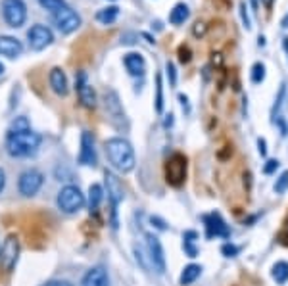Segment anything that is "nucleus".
I'll list each match as a JSON object with an SVG mask.
<instances>
[{
  "mask_svg": "<svg viewBox=\"0 0 288 286\" xmlns=\"http://www.w3.org/2000/svg\"><path fill=\"white\" fill-rule=\"evenodd\" d=\"M288 188V171H284L279 179H277V183H275V192L277 194H284Z\"/></svg>",
  "mask_w": 288,
  "mask_h": 286,
  "instance_id": "obj_28",
  "label": "nucleus"
},
{
  "mask_svg": "<svg viewBox=\"0 0 288 286\" xmlns=\"http://www.w3.org/2000/svg\"><path fill=\"white\" fill-rule=\"evenodd\" d=\"M75 90H77V96H79L81 104H83L85 108H94V106H96V92H94L93 85L88 83L86 71H77V77H75Z\"/></svg>",
  "mask_w": 288,
  "mask_h": 286,
  "instance_id": "obj_10",
  "label": "nucleus"
},
{
  "mask_svg": "<svg viewBox=\"0 0 288 286\" xmlns=\"http://www.w3.org/2000/svg\"><path fill=\"white\" fill-rule=\"evenodd\" d=\"M106 156L119 173H129L135 169V150L129 140L121 139V137L106 140Z\"/></svg>",
  "mask_w": 288,
  "mask_h": 286,
  "instance_id": "obj_2",
  "label": "nucleus"
},
{
  "mask_svg": "<svg viewBox=\"0 0 288 286\" xmlns=\"http://www.w3.org/2000/svg\"><path fill=\"white\" fill-rule=\"evenodd\" d=\"M43 183H44V175L39 169H27V171H23L22 175H20L17 188H20L22 196L31 198V196H35L37 192L41 190Z\"/></svg>",
  "mask_w": 288,
  "mask_h": 286,
  "instance_id": "obj_6",
  "label": "nucleus"
},
{
  "mask_svg": "<svg viewBox=\"0 0 288 286\" xmlns=\"http://www.w3.org/2000/svg\"><path fill=\"white\" fill-rule=\"evenodd\" d=\"M106 177V188H108V198L112 202V227H117V219H115V213H117V205L121 204L123 198H125V192H123V184L119 183V179L114 175V173H110L106 171L104 173Z\"/></svg>",
  "mask_w": 288,
  "mask_h": 286,
  "instance_id": "obj_9",
  "label": "nucleus"
},
{
  "mask_svg": "<svg viewBox=\"0 0 288 286\" xmlns=\"http://www.w3.org/2000/svg\"><path fill=\"white\" fill-rule=\"evenodd\" d=\"M27 41H29L31 50L41 52V50H44L46 46H50V44L54 43V33L50 31V27L37 23V25H33V27L27 31Z\"/></svg>",
  "mask_w": 288,
  "mask_h": 286,
  "instance_id": "obj_8",
  "label": "nucleus"
},
{
  "mask_svg": "<svg viewBox=\"0 0 288 286\" xmlns=\"http://www.w3.org/2000/svg\"><path fill=\"white\" fill-rule=\"evenodd\" d=\"M2 15L10 27H22L27 20V6L23 0H2Z\"/></svg>",
  "mask_w": 288,
  "mask_h": 286,
  "instance_id": "obj_5",
  "label": "nucleus"
},
{
  "mask_svg": "<svg viewBox=\"0 0 288 286\" xmlns=\"http://www.w3.org/2000/svg\"><path fill=\"white\" fill-rule=\"evenodd\" d=\"M258 146H259V154H261V156H265V154H267L265 140H263V139H259V140H258Z\"/></svg>",
  "mask_w": 288,
  "mask_h": 286,
  "instance_id": "obj_37",
  "label": "nucleus"
},
{
  "mask_svg": "<svg viewBox=\"0 0 288 286\" xmlns=\"http://www.w3.org/2000/svg\"><path fill=\"white\" fill-rule=\"evenodd\" d=\"M281 163H279V160H269V162L263 165V173L265 175H271V173H275L277 171V167H279Z\"/></svg>",
  "mask_w": 288,
  "mask_h": 286,
  "instance_id": "obj_33",
  "label": "nucleus"
},
{
  "mask_svg": "<svg viewBox=\"0 0 288 286\" xmlns=\"http://www.w3.org/2000/svg\"><path fill=\"white\" fill-rule=\"evenodd\" d=\"M43 286H71V284L67 280H50V282H46Z\"/></svg>",
  "mask_w": 288,
  "mask_h": 286,
  "instance_id": "obj_35",
  "label": "nucleus"
},
{
  "mask_svg": "<svg viewBox=\"0 0 288 286\" xmlns=\"http://www.w3.org/2000/svg\"><path fill=\"white\" fill-rule=\"evenodd\" d=\"M265 79V66L261 62H256L252 66V83L259 85V83Z\"/></svg>",
  "mask_w": 288,
  "mask_h": 286,
  "instance_id": "obj_27",
  "label": "nucleus"
},
{
  "mask_svg": "<svg viewBox=\"0 0 288 286\" xmlns=\"http://www.w3.org/2000/svg\"><path fill=\"white\" fill-rule=\"evenodd\" d=\"M39 4L44 8V10H48L52 14H56L58 10H62V8H65L67 4H65V0H39Z\"/></svg>",
  "mask_w": 288,
  "mask_h": 286,
  "instance_id": "obj_25",
  "label": "nucleus"
},
{
  "mask_svg": "<svg viewBox=\"0 0 288 286\" xmlns=\"http://www.w3.org/2000/svg\"><path fill=\"white\" fill-rule=\"evenodd\" d=\"M52 20L60 29V33H64V35H71L73 31H77L81 27V15L69 6L62 8L56 14H52Z\"/></svg>",
  "mask_w": 288,
  "mask_h": 286,
  "instance_id": "obj_7",
  "label": "nucleus"
},
{
  "mask_svg": "<svg viewBox=\"0 0 288 286\" xmlns=\"http://www.w3.org/2000/svg\"><path fill=\"white\" fill-rule=\"evenodd\" d=\"M102 196H104V190H102L100 184H91V188H88V207L96 212L98 209V205L102 202Z\"/></svg>",
  "mask_w": 288,
  "mask_h": 286,
  "instance_id": "obj_24",
  "label": "nucleus"
},
{
  "mask_svg": "<svg viewBox=\"0 0 288 286\" xmlns=\"http://www.w3.org/2000/svg\"><path fill=\"white\" fill-rule=\"evenodd\" d=\"M81 286H110L108 273L104 267H93L85 273V277L81 280Z\"/></svg>",
  "mask_w": 288,
  "mask_h": 286,
  "instance_id": "obj_18",
  "label": "nucleus"
},
{
  "mask_svg": "<svg viewBox=\"0 0 288 286\" xmlns=\"http://www.w3.org/2000/svg\"><path fill=\"white\" fill-rule=\"evenodd\" d=\"M179 100H181V104H183V110H187V111H190V108H188V98L185 94H179Z\"/></svg>",
  "mask_w": 288,
  "mask_h": 286,
  "instance_id": "obj_38",
  "label": "nucleus"
},
{
  "mask_svg": "<svg viewBox=\"0 0 288 286\" xmlns=\"http://www.w3.org/2000/svg\"><path fill=\"white\" fill-rule=\"evenodd\" d=\"M156 111H164V87H161V75H156Z\"/></svg>",
  "mask_w": 288,
  "mask_h": 286,
  "instance_id": "obj_26",
  "label": "nucleus"
},
{
  "mask_svg": "<svg viewBox=\"0 0 288 286\" xmlns=\"http://www.w3.org/2000/svg\"><path fill=\"white\" fill-rule=\"evenodd\" d=\"M246 10H248V8H246V2H242V4H240V17H242V23H244L246 29H252V22H250Z\"/></svg>",
  "mask_w": 288,
  "mask_h": 286,
  "instance_id": "obj_30",
  "label": "nucleus"
},
{
  "mask_svg": "<svg viewBox=\"0 0 288 286\" xmlns=\"http://www.w3.org/2000/svg\"><path fill=\"white\" fill-rule=\"evenodd\" d=\"M282 46H284V50H286V54H288V37L282 39Z\"/></svg>",
  "mask_w": 288,
  "mask_h": 286,
  "instance_id": "obj_41",
  "label": "nucleus"
},
{
  "mask_svg": "<svg viewBox=\"0 0 288 286\" xmlns=\"http://www.w3.org/2000/svg\"><path fill=\"white\" fill-rule=\"evenodd\" d=\"M261 2L265 4V8H269V10H271V8H273V2H275V0H261Z\"/></svg>",
  "mask_w": 288,
  "mask_h": 286,
  "instance_id": "obj_39",
  "label": "nucleus"
},
{
  "mask_svg": "<svg viewBox=\"0 0 288 286\" xmlns=\"http://www.w3.org/2000/svg\"><path fill=\"white\" fill-rule=\"evenodd\" d=\"M4 184H6V173H4V169L0 167V192L4 190Z\"/></svg>",
  "mask_w": 288,
  "mask_h": 286,
  "instance_id": "obj_36",
  "label": "nucleus"
},
{
  "mask_svg": "<svg viewBox=\"0 0 288 286\" xmlns=\"http://www.w3.org/2000/svg\"><path fill=\"white\" fill-rule=\"evenodd\" d=\"M48 81H50L52 90H54L58 96H65V94H67L69 85H67V77H65L64 69L54 67V69L50 71V75H48Z\"/></svg>",
  "mask_w": 288,
  "mask_h": 286,
  "instance_id": "obj_19",
  "label": "nucleus"
},
{
  "mask_svg": "<svg viewBox=\"0 0 288 286\" xmlns=\"http://www.w3.org/2000/svg\"><path fill=\"white\" fill-rule=\"evenodd\" d=\"M22 52H23V44L17 39L10 37V35H0V56L17 58V56H22Z\"/></svg>",
  "mask_w": 288,
  "mask_h": 286,
  "instance_id": "obj_17",
  "label": "nucleus"
},
{
  "mask_svg": "<svg viewBox=\"0 0 288 286\" xmlns=\"http://www.w3.org/2000/svg\"><path fill=\"white\" fill-rule=\"evenodd\" d=\"M204 223H206V235H208V238H213V236H223V238H227L230 235L229 227L225 225V221L221 219L219 213H209V215H206Z\"/></svg>",
  "mask_w": 288,
  "mask_h": 286,
  "instance_id": "obj_15",
  "label": "nucleus"
},
{
  "mask_svg": "<svg viewBox=\"0 0 288 286\" xmlns=\"http://www.w3.org/2000/svg\"><path fill=\"white\" fill-rule=\"evenodd\" d=\"M123 64L127 67L129 75H133V77H142L146 73V60H144V56L140 52H129V54H125Z\"/></svg>",
  "mask_w": 288,
  "mask_h": 286,
  "instance_id": "obj_16",
  "label": "nucleus"
},
{
  "mask_svg": "<svg viewBox=\"0 0 288 286\" xmlns=\"http://www.w3.org/2000/svg\"><path fill=\"white\" fill-rule=\"evenodd\" d=\"M200 273H202V267L200 265H194V263H190L187 265L185 269H183V273H181V284L183 286H188V284H192L198 277H200Z\"/></svg>",
  "mask_w": 288,
  "mask_h": 286,
  "instance_id": "obj_21",
  "label": "nucleus"
},
{
  "mask_svg": "<svg viewBox=\"0 0 288 286\" xmlns=\"http://www.w3.org/2000/svg\"><path fill=\"white\" fill-rule=\"evenodd\" d=\"M206 31H208V25H206V23L196 22L194 27H192V35H194V37H204V35H206Z\"/></svg>",
  "mask_w": 288,
  "mask_h": 286,
  "instance_id": "obj_31",
  "label": "nucleus"
},
{
  "mask_svg": "<svg viewBox=\"0 0 288 286\" xmlns=\"http://www.w3.org/2000/svg\"><path fill=\"white\" fill-rule=\"evenodd\" d=\"M96 148H94V137L88 131L81 135V150H79V163L86 167L96 165Z\"/></svg>",
  "mask_w": 288,
  "mask_h": 286,
  "instance_id": "obj_14",
  "label": "nucleus"
},
{
  "mask_svg": "<svg viewBox=\"0 0 288 286\" xmlns=\"http://www.w3.org/2000/svg\"><path fill=\"white\" fill-rule=\"evenodd\" d=\"M166 69H167V77L171 79V85L175 87V83H177V71H175V66H173V62H167Z\"/></svg>",
  "mask_w": 288,
  "mask_h": 286,
  "instance_id": "obj_34",
  "label": "nucleus"
},
{
  "mask_svg": "<svg viewBox=\"0 0 288 286\" xmlns=\"http://www.w3.org/2000/svg\"><path fill=\"white\" fill-rule=\"evenodd\" d=\"M104 108H106V116H108L110 123L114 125L115 129H119V131L129 129V121H127L125 110H123L121 102H119V96L112 88H108L104 92Z\"/></svg>",
  "mask_w": 288,
  "mask_h": 286,
  "instance_id": "obj_4",
  "label": "nucleus"
},
{
  "mask_svg": "<svg viewBox=\"0 0 288 286\" xmlns=\"http://www.w3.org/2000/svg\"><path fill=\"white\" fill-rule=\"evenodd\" d=\"M252 6H254V8H258V0H252Z\"/></svg>",
  "mask_w": 288,
  "mask_h": 286,
  "instance_id": "obj_42",
  "label": "nucleus"
},
{
  "mask_svg": "<svg viewBox=\"0 0 288 286\" xmlns=\"http://www.w3.org/2000/svg\"><path fill=\"white\" fill-rule=\"evenodd\" d=\"M166 175H167V181L171 184H175V186L183 183L185 177H187V158L183 154H173L171 160L167 162Z\"/></svg>",
  "mask_w": 288,
  "mask_h": 286,
  "instance_id": "obj_12",
  "label": "nucleus"
},
{
  "mask_svg": "<svg viewBox=\"0 0 288 286\" xmlns=\"http://www.w3.org/2000/svg\"><path fill=\"white\" fill-rule=\"evenodd\" d=\"M271 275H273V279L277 284H284L288 280V263L286 261H277L273 265V269H271Z\"/></svg>",
  "mask_w": 288,
  "mask_h": 286,
  "instance_id": "obj_23",
  "label": "nucleus"
},
{
  "mask_svg": "<svg viewBox=\"0 0 288 286\" xmlns=\"http://www.w3.org/2000/svg\"><path fill=\"white\" fill-rule=\"evenodd\" d=\"M221 252H223L225 257H235L238 254V248L235 246V244H223V248H221Z\"/></svg>",
  "mask_w": 288,
  "mask_h": 286,
  "instance_id": "obj_32",
  "label": "nucleus"
},
{
  "mask_svg": "<svg viewBox=\"0 0 288 286\" xmlns=\"http://www.w3.org/2000/svg\"><path fill=\"white\" fill-rule=\"evenodd\" d=\"M188 15H190V10L185 2H179V4H175L173 10L169 12V23L173 25H183V23L188 20Z\"/></svg>",
  "mask_w": 288,
  "mask_h": 286,
  "instance_id": "obj_20",
  "label": "nucleus"
},
{
  "mask_svg": "<svg viewBox=\"0 0 288 286\" xmlns=\"http://www.w3.org/2000/svg\"><path fill=\"white\" fill-rule=\"evenodd\" d=\"M85 202H86L85 194H83L79 186H75V184L64 186L62 190L58 192V198H56V204H58V207H60V212L67 213V215H73V213H77L79 209H83Z\"/></svg>",
  "mask_w": 288,
  "mask_h": 286,
  "instance_id": "obj_3",
  "label": "nucleus"
},
{
  "mask_svg": "<svg viewBox=\"0 0 288 286\" xmlns=\"http://www.w3.org/2000/svg\"><path fill=\"white\" fill-rule=\"evenodd\" d=\"M4 73V66H2V64H0V75Z\"/></svg>",
  "mask_w": 288,
  "mask_h": 286,
  "instance_id": "obj_43",
  "label": "nucleus"
},
{
  "mask_svg": "<svg viewBox=\"0 0 288 286\" xmlns=\"http://www.w3.org/2000/svg\"><path fill=\"white\" fill-rule=\"evenodd\" d=\"M117 15H119V8L117 6H108V8H102L98 10V14H96V20L104 25H112V23L117 20Z\"/></svg>",
  "mask_w": 288,
  "mask_h": 286,
  "instance_id": "obj_22",
  "label": "nucleus"
},
{
  "mask_svg": "<svg viewBox=\"0 0 288 286\" xmlns=\"http://www.w3.org/2000/svg\"><path fill=\"white\" fill-rule=\"evenodd\" d=\"M190 56H192V52H190V48L188 46H179V60L183 62V64H188L190 62Z\"/></svg>",
  "mask_w": 288,
  "mask_h": 286,
  "instance_id": "obj_29",
  "label": "nucleus"
},
{
  "mask_svg": "<svg viewBox=\"0 0 288 286\" xmlns=\"http://www.w3.org/2000/svg\"><path fill=\"white\" fill-rule=\"evenodd\" d=\"M281 25L282 27H284V29H288V14L284 15V17H282V22H281Z\"/></svg>",
  "mask_w": 288,
  "mask_h": 286,
  "instance_id": "obj_40",
  "label": "nucleus"
},
{
  "mask_svg": "<svg viewBox=\"0 0 288 286\" xmlns=\"http://www.w3.org/2000/svg\"><path fill=\"white\" fill-rule=\"evenodd\" d=\"M41 135L35 132L31 127L22 129V131H10L6 132V152L12 158H29L37 154V150L41 146Z\"/></svg>",
  "mask_w": 288,
  "mask_h": 286,
  "instance_id": "obj_1",
  "label": "nucleus"
},
{
  "mask_svg": "<svg viewBox=\"0 0 288 286\" xmlns=\"http://www.w3.org/2000/svg\"><path fill=\"white\" fill-rule=\"evenodd\" d=\"M17 256H20V242H17V236H8L6 242L0 246V261L4 265V269L8 273L12 271L17 263Z\"/></svg>",
  "mask_w": 288,
  "mask_h": 286,
  "instance_id": "obj_13",
  "label": "nucleus"
},
{
  "mask_svg": "<svg viewBox=\"0 0 288 286\" xmlns=\"http://www.w3.org/2000/svg\"><path fill=\"white\" fill-rule=\"evenodd\" d=\"M146 248H148V259H150L154 271L166 273V254H164V248H161L158 236L146 235Z\"/></svg>",
  "mask_w": 288,
  "mask_h": 286,
  "instance_id": "obj_11",
  "label": "nucleus"
}]
</instances>
